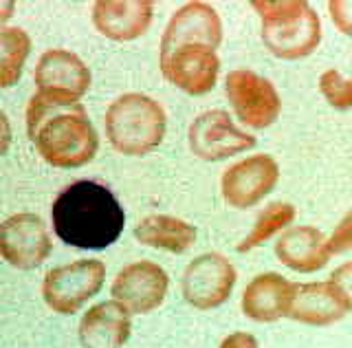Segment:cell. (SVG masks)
<instances>
[{
	"label": "cell",
	"instance_id": "1",
	"mask_svg": "<svg viewBox=\"0 0 352 348\" xmlns=\"http://www.w3.org/2000/svg\"><path fill=\"white\" fill-rule=\"evenodd\" d=\"M27 135L38 155L62 170L86 166L99 150L97 128L71 95L36 91L27 104Z\"/></svg>",
	"mask_w": 352,
	"mask_h": 348
},
{
	"label": "cell",
	"instance_id": "2",
	"mask_svg": "<svg viewBox=\"0 0 352 348\" xmlns=\"http://www.w3.org/2000/svg\"><path fill=\"white\" fill-rule=\"evenodd\" d=\"M55 236L77 249H106L124 232L126 212L117 197L97 181H75L53 201Z\"/></svg>",
	"mask_w": 352,
	"mask_h": 348
},
{
	"label": "cell",
	"instance_id": "3",
	"mask_svg": "<svg viewBox=\"0 0 352 348\" xmlns=\"http://www.w3.org/2000/svg\"><path fill=\"white\" fill-rule=\"evenodd\" d=\"M264 47L280 60L308 58L322 42V20L306 0H253Z\"/></svg>",
	"mask_w": 352,
	"mask_h": 348
},
{
	"label": "cell",
	"instance_id": "4",
	"mask_svg": "<svg viewBox=\"0 0 352 348\" xmlns=\"http://www.w3.org/2000/svg\"><path fill=\"white\" fill-rule=\"evenodd\" d=\"M168 128L163 106L143 93H126L108 106L106 135L121 155L143 157L161 146Z\"/></svg>",
	"mask_w": 352,
	"mask_h": 348
},
{
	"label": "cell",
	"instance_id": "5",
	"mask_svg": "<svg viewBox=\"0 0 352 348\" xmlns=\"http://www.w3.org/2000/svg\"><path fill=\"white\" fill-rule=\"evenodd\" d=\"M106 267L102 260L82 258L71 265L47 271L42 282V296L49 307L60 315L77 313L104 287Z\"/></svg>",
	"mask_w": 352,
	"mask_h": 348
},
{
	"label": "cell",
	"instance_id": "6",
	"mask_svg": "<svg viewBox=\"0 0 352 348\" xmlns=\"http://www.w3.org/2000/svg\"><path fill=\"white\" fill-rule=\"evenodd\" d=\"M225 93L242 124L264 130L278 122L282 113V100L275 86L256 71L236 69L227 73Z\"/></svg>",
	"mask_w": 352,
	"mask_h": 348
},
{
	"label": "cell",
	"instance_id": "7",
	"mask_svg": "<svg viewBox=\"0 0 352 348\" xmlns=\"http://www.w3.org/2000/svg\"><path fill=\"white\" fill-rule=\"evenodd\" d=\"M236 278V267L223 254H203L183 271V298L198 311L216 309L229 300Z\"/></svg>",
	"mask_w": 352,
	"mask_h": 348
},
{
	"label": "cell",
	"instance_id": "8",
	"mask_svg": "<svg viewBox=\"0 0 352 348\" xmlns=\"http://www.w3.org/2000/svg\"><path fill=\"white\" fill-rule=\"evenodd\" d=\"M163 78L187 95H207L216 86L220 58L214 47L183 45L159 56Z\"/></svg>",
	"mask_w": 352,
	"mask_h": 348
},
{
	"label": "cell",
	"instance_id": "9",
	"mask_svg": "<svg viewBox=\"0 0 352 348\" xmlns=\"http://www.w3.org/2000/svg\"><path fill=\"white\" fill-rule=\"evenodd\" d=\"M187 139L194 155L205 161H223L238 152L256 148L258 144L256 137L240 130L231 115L220 108L198 115L190 126Z\"/></svg>",
	"mask_w": 352,
	"mask_h": 348
},
{
	"label": "cell",
	"instance_id": "10",
	"mask_svg": "<svg viewBox=\"0 0 352 348\" xmlns=\"http://www.w3.org/2000/svg\"><path fill=\"white\" fill-rule=\"evenodd\" d=\"M51 249L49 230L38 214H14L0 227V254L11 267L36 269L49 258Z\"/></svg>",
	"mask_w": 352,
	"mask_h": 348
},
{
	"label": "cell",
	"instance_id": "11",
	"mask_svg": "<svg viewBox=\"0 0 352 348\" xmlns=\"http://www.w3.org/2000/svg\"><path fill=\"white\" fill-rule=\"evenodd\" d=\"M168 271L150 260H139L119 271L110 287V296L124 304L132 315H146L161 307L168 296Z\"/></svg>",
	"mask_w": 352,
	"mask_h": 348
},
{
	"label": "cell",
	"instance_id": "12",
	"mask_svg": "<svg viewBox=\"0 0 352 348\" xmlns=\"http://www.w3.org/2000/svg\"><path fill=\"white\" fill-rule=\"evenodd\" d=\"M280 179L278 161L269 155H251L225 170L220 188L227 205L247 210L273 192Z\"/></svg>",
	"mask_w": 352,
	"mask_h": 348
},
{
	"label": "cell",
	"instance_id": "13",
	"mask_svg": "<svg viewBox=\"0 0 352 348\" xmlns=\"http://www.w3.org/2000/svg\"><path fill=\"white\" fill-rule=\"evenodd\" d=\"M223 42V23L218 12L207 3H187L174 12L161 38V53L165 56L183 45H207L218 49Z\"/></svg>",
	"mask_w": 352,
	"mask_h": 348
},
{
	"label": "cell",
	"instance_id": "14",
	"mask_svg": "<svg viewBox=\"0 0 352 348\" xmlns=\"http://www.w3.org/2000/svg\"><path fill=\"white\" fill-rule=\"evenodd\" d=\"M33 78H36L38 91L71 95L75 100H82L93 82V75L86 64L66 49L44 51Z\"/></svg>",
	"mask_w": 352,
	"mask_h": 348
},
{
	"label": "cell",
	"instance_id": "15",
	"mask_svg": "<svg viewBox=\"0 0 352 348\" xmlns=\"http://www.w3.org/2000/svg\"><path fill=\"white\" fill-rule=\"evenodd\" d=\"M154 5L150 0H97L93 25L102 36L115 42L137 40L152 25Z\"/></svg>",
	"mask_w": 352,
	"mask_h": 348
},
{
	"label": "cell",
	"instance_id": "16",
	"mask_svg": "<svg viewBox=\"0 0 352 348\" xmlns=\"http://www.w3.org/2000/svg\"><path fill=\"white\" fill-rule=\"evenodd\" d=\"M346 315V307L328 282H293L291 304L286 318L308 326H328Z\"/></svg>",
	"mask_w": 352,
	"mask_h": 348
},
{
	"label": "cell",
	"instance_id": "17",
	"mask_svg": "<svg viewBox=\"0 0 352 348\" xmlns=\"http://www.w3.org/2000/svg\"><path fill=\"white\" fill-rule=\"evenodd\" d=\"M275 256L297 274H315L330 260L328 238L308 225L289 227L275 243Z\"/></svg>",
	"mask_w": 352,
	"mask_h": 348
},
{
	"label": "cell",
	"instance_id": "18",
	"mask_svg": "<svg viewBox=\"0 0 352 348\" xmlns=\"http://www.w3.org/2000/svg\"><path fill=\"white\" fill-rule=\"evenodd\" d=\"M130 311L117 300L99 302L84 313L80 342L84 348H121L130 337Z\"/></svg>",
	"mask_w": 352,
	"mask_h": 348
},
{
	"label": "cell",
	"instance_id": "19",
	"mask_svg": "<svg viewBox=\"0 0 352 348\" xmlns=\"http://www.w3.org/2000/svg\"><path fill=\"white\" fill-rule=\"evenodd\" d=\"M293 282L269 271L253 278L242 293V313L253 322H275L289 313Z\"/></svg>",
	"mask_w": 352,
	"mask_h": 348
},
{
	"label": "cell",
	"instance_id": "20",
	"mask_svg": "<svg viewBox=\"0 0 352 348\" xmlns=\"http://www.w3.org/2000/svg\"><path fill=\"white\" fill-rule=\"evenodd\" d=\"M135 236L141 245L163 249L170 254H183L194 245L198 232L194 225L176 219V216L152 214L137 223Z\"/></svg>",
	"mask_w": 352,
	"mask_h": 348
},
{
	"label": "cell",
	"instance_id": "21",
	"mask_svg": "<svg viewBox=\"0 0 352 348\" xmlns=\"http://www.w3.org/2000/svg\"><path fill=\"white\" fill-rule=\"evenodd\" d=\"M29 53L31 40L25 31L18 27L3 29V36H0V84L5 89L14 86L20 80Z\"/></svg>",
	"mask_w": 352,
	"mask_h": 348
},
{
	"label": "cell",
	"instance_id": "22",
	"mask_svg": "<svg viewBox=\"0 0 352 348\" xmlns=\"http://www.w3.org/2000/svg\"><path fill=\"white\" fill-rule=\"evenodd\" d=\"M293 219H295V208L291 203H284V201L271 203L269 208L258 216L256 225H253V230L247 234L245 241L238 245V252L247 254V252H251V249L264 245L271 236H275L280 230H284L286 225H291Z\"/></svg>",
	"mask_w": 352,
	"mask_h": 348
},
{
	"label": "cell",
	"instance_id": "23",
	"mask_svg": "<svg viewBox=\"0 0 352 348\" xmlns=\"http://www.w3.org/2000/svg\"><path fill=\"white\" fill-rule=\"evenodd\" d=\"M319 91H322L324 100L337 111H350L352 108V80L344 78L339 71H324L319 78Z\"/></svg>",
	"mask_w": 352,
	"mask_h": 348
},
{
	"label": "cell",
	"instance_id": "24",
	"mask_svg": "<svg viewBox=\"0 0 352 348\" xmlns=\"http://www.w3.org/2000/svg\"><path fill=\"white\" fill-rule=\"evenodd\" d=\"M330 285L335 287L346 311H352V260L337 267L333 274H330Z\"/></svg>",
	"mask_w": 352,
	"mask_h": 348
},
{
	"label": "cell",
	"instance_id": "25",
	"mask_svg": "<svg viewBox=\"0 0 352 348\" xmlns=\"http://www.w3.org/2000/svg\"><path fill=\"white\" fill-rule=\"evenodd\" d=\"M328 249H330V256L344 254L348 249H352V210L339 221L333 236L328 238Z\"/></svg>",
	"mask_w": 352,
	"mask_h": 348
},
{
	"label": "cell",
	"instance_id": "26",
	"mask_svg": "<svg viewBox=\"0 0 352 348\" xmlns=\"http://www.w3.org/2000/svg\"><path fill=\"white\" fill-rule=\"evenodd\" d=\"M328 14L337 31L352 38V0H330Z\"/></svg>",
	"mask_w": 352,
	"mask_h": 348
},
{
	"label": "cell",
	"instance_id": "27",
	"mask_svg": "<svg viewBox=\"0 0 352 348\" xmlns=\"http://www.w3.org/2000/svg\"><path fill=\"white\" fill-rule=\"evenodd\" d=\"M220 348H260L258 340L253 337L251 333H231L227 335L223 344H220Z\"/></svg>",
	"mask_w": 352,
	"mask_h": 348
}]
</instances>
